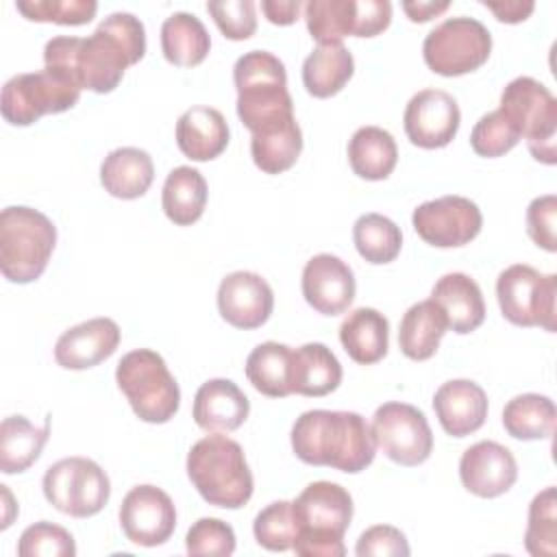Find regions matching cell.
<instances>
[{"mask_svg":"<svg viewBox=\"0 0 557 557\" xmlns=\"http://www.w3.org/2000/svg\"><path fill=\"white\" fill-rule=\"evenodd\" d=\"M146 54V30L139 17L126 11L107 15L89 37H52L44 46V67L70 78L76 87L109 94L126 67Z\"/></svg>","mask_w":557,"mask_h":557,"instance_id":"1","label":"cell"},{"mask_svg":"<svg viewBox=\"0 0 557 557\" xmlns=\"http://www.w3.org/2000/svg\"><path fill=\"white\" fill-rule=\"evenodd\" d=\"M289 437L300 461L348 474L366 470L376 455L370 424L357 411H305L296 418Z\"/></svg>","mask_w":557,"mask_h":557,"instance_id":"2","label":"cell"},{"mask_svg":"<svg viewBox=\"0 0 557 557\" xmlns=\"http://www.w3.org/2000/svg\"><path fill=\"white\" fill-rule=\"evenodd\" d=\"M237 89V115L252 133H270L294 117V102L287 91V72L278 57L268 50H250L233 65Z\"/></svg>","mask_w":557,"mask_h":557,"instance_id":"3","label":"cell"},{"mask_svg":"<svg viewBox=\"0 0 557 557\" xmlns=\"http://www.w3.org/2000/svg\"><path fill=\"white\" fill-rule=\"evenodd\" d=\"M187 476L198 494L215 507L239 509L255 490L244 448L220 433L198 440L187 453Z\"/></svg>","mask_w":557,"mask_h":557,"instance_id":"4","label":"cell"},{"mask_svg":"<svg viewBox=\"0 0 557 557\" xmlns=\"http://www.w3.org/2000/svg\"><path fill=\"white\" fill-rule=\"evenodd\" d=\"M298 520L294 553L302 557H344V533L352 520V498L331 481L309 483L292 500Z\"/></svg>","mask_w":557,"mask_h":557,"instance_id":"5","label":"cell"},{"mask_svg":"<svg viewBox=\"0 0 557 557\" xmlns=\"http://www.w3.org/2000/svg\"><path fill=\"white\" fill-rule=\"evenodd\" d=\"M57 226L30 207H7L0 213V270L11 283H33L50 261Z\"/></svg>","mask_w":557,"mask_h":557,"instance_id":"6","label":"cell"},{"mask_svg":"<svg viewBox=\"0 0 557 557\" xmlns=\"http://www.w3.org/2000/svg\"><path fill=\"white\" fill-rule=\"evenodd\" d=\"M115 383L144 422L163 424L178 411V383L168 370L165 359L150 348L126 352L115 368Z\"/></svg>","mask_w":557,"mask_h":557,"instance_id":"7","label":"cell"},{"mask_svg":"<svg viewBox=\"0 0 557 557\" xmlns=\"http://www.w3.org/2000/svg\"><path fill=\"white\" fill-rule=\"evenodd\" d=\"M498 111L520 137H527L533 159L546 165L557 161V100L544 83L531 76L509 81L500 94Z\"/></svg>","mask_w":557,"mask_h":557,"instance_id":"8","label":"cell"},{"mask_svg":"<svg viewBox=\"0 0 557 557\" xmlns=\"http://www.w3.org/2000/svg\"><path fill=\"white\" fill-rule=\"evenodd\" d=\"M81 98L76 87L63 74L44 67L41 72L11 76L0 96L2 117L13 126H30L41 115L63 113Z\"/></svg>","mask_w":557,"mask_h":557,"instance_id":"9","label":"cell"},{"mask_svg":"<svg viewBox=\"0 0 557 557\" xmlns=\"http://www.w3.org/2000/svg\"><path fill=\"white\" fill-rule=\"evenodd\" d=\"M41 487L46 500L72 518L100 513L111 496L107 472L89 457L59 459L46 470Z\"/></svg>","mask_w":557,"mask_h":557,"instance_id":"10","label":"cell"},{"mask_svg":"<svg viewBox=\"0 0 557 557\" xmlns=\"http://www.w3.org/2000/svg\"><path fill=\"white\" fill-rule=\"evenodd\" d=\"M492 52V35L474 17L459 15L437 24L422 44V57L440 76H461L479 70Z\"/></svg>","mask_w":557,"mask_h":557,"instance_id":"11","label":"cell"},{"mask_svg":"<svg viewBox=\"0 0 557 557\" xmlns=\"http://www.w3.org/2000/svg\"><path fill=\"white\" fill-rule=\"evenodd\" d=\"M496 298L503 318L511 324L555 331V274H542L527 263H513L496 278Z\"/></svg>","mask_w":557,"mask_h":557,"instance_id":"12","label":"cell"},{"mask_svg":"<svg viewBox=\"0 0 557 557\" xmlns=\"http://www.w3.org/2000/svg\"><path fill=\"white\" fill-rule=\"evenodd\" d=\"M370 431L376 448L398 466H420L431 457L433 433L429 420L409 403L389 400L376 407Z\"/></svg>","mask_w":557,"mask_h":557,"instance_id":"13","label":"cell"},{"mask_svg":"<svg viewBox=\"0 0 557 557\" xmlns=\"http://www.w3.org/2000/svg\"><path fill=\"white\" fill-rule=\"evenodd\" d=\"M413 231L435 248H459L470 244L483 226L476 202L466 196H442L413 209Z\"/></svg>","mask_w":557,"mask_h":557,"instance_id":"14","label":"cell"},{"mask_svg":"<svg viewBox=\"0 0 557 557\" xmlns=\"http://www.w3.org/2000/svg\"><path fill=\"white\" fill-rule=\"evenodd\" d=\"M124 535L139 546H161L176 529V507L157 485H135L120 505Z\"/></svg>","mask_w":557,"mask_h":557,"instance_id":"15","label":"cell"},{"mask_svg":"<svg viewBox=\"0 0 557 557\" xmlns=\"http://www.w3.org/2000/svg\"><path fill=\"white\" fill-rule=\"evenodd\" d=\"M461 113L457 100L444 89H422L413 94L403 113L409 141L424 150L444 148L459 131Z\"/></svg>","mask_w":557,"mask_h":557,"instance_id":"16","label":"cell"},{"mask_svg":"<svg viewBox=\"0 0 557 557\" xmlns=\"http://www.w3.org/2000/svg\"><path fill=\"white\" fill-rule=\"evenodd\" d=\"M302 296L322 315H339L355 300V274L346 261L331 252L311 257L302 268Z\"/></svg>","mask_w":557,"mask_h":557,"instance_id":"17","label":"cell"},{"mask_svg":"<svg viewBox=\"0 0 557 557\" xmlns=\"http://www.w3.org/2000/svg\"><path fill=\"white\" fill-rule=\"evenodd\" d=\"M274 309V294L268 281L248 270L226 274L218 287V311L235 329H259Z\"/></svg>","mask_w":557,"mask_h":557,"instance_id":"18","label":"cell"},{"mask_svg":"<svg viewBox=\"0 0 557 557\" xmlns=\"http://www.w3.org/2000/svg\"><path fill=\"white\" fill-rule=\"evenodd\" d=\"M461 485L479 498H496L505 494L518 479L513 453L492 440H481L463 450L459 459Z\"/></svg>","mask_w":557,"mask_h":557,"instance_id":"19","label":"cell"},{"mask_svg":"<svg viewBox=\"0 0 557 557\" xmlns=\"http://www.w3.org/2000/svg\"><path fill=\"white\" fill-rule=\"evenodd\" d=\"M120 344V326L111 318L85 320L54 344V359L65 370H87L109 359Z\"/></svg>","mask_w":557,"mask_h":557,"instance_id":"20","label":"cell"},{"mask_svg":"<svg viewBox=\"0 0 557 557\" xmlns=\"http://www.w3.org/2000/svg\"><path fill=\"white\" fill-rule=\"evenodd\" d=\"M433 409L448 435L466 437L483 426L487 418V394L470 379H453L437 387Z\"/></svg>","mask_w":557,"mask_h":557,"instance_id":"21","label":"cell"},{"mask_svg":"<svg viewBox=\"0 0 557 557\" xmlns=\"http://www.w3.org/2000/svg\"><path fill=\"white\" fill-rule=\"evenodd\" d=\"M250 413V400L231 379H209L194 396V422L209 433L239 429Z\"/></svg>","mask_w":557,"mask_h":557,"instance_id":"22","label":"cell"},{"mask_svg":"<svg viewBox=\"0 0 557 557\" xmlns=\"http://www.w3.org/2000/svg\"><path fill=\"white\" fill-rule=\"evenodd\" d=\"M431 300L444 311L448 329L459 335L476 331L485 320V302L479 283L463 272H448L431 289Z\"/></svg>","mask_w":557,"mask_h":557,"instance_id":"23","label":"cell"},{"mask_svg":"<svg viewBox=\"0 0 557 557\" xmlns=\"http://www.w3.org/2000/svg\"><path fill=\"white\" fill-rule=\"evenodd\" d=\"M176 146L191 161H211L228 146V124L213 107H191L176 122Z\"/></svg>","mask_w":557,"mask_h":557,"instance_id":"24","label":"cell"},{"mask_svg":"<svg viewBox=\"0 0 557 557\" xmlns=\"http://www.w3.org/2000/svg\"><path fill=\"white\" fill-rule=\"evenodd\" d=\"M154 178L152 157L135 146L111 150L100 165V183L113 198H141Z\"/></svg>","mask_w":557,"mask_h":557,"instance_id":"25","label":"cell"},{"mask_svg":"<svg viewBox=\"0 0 557 557\" xmlns=\"http://www.w3.org/2000/svg\"><path fill=\"white\" fill-rule=\"evenodd\" d=\"M339 342L352 361L372 366L387 355L389 322L372 307L352 309L339 324Z\"/></svg>","mask_w":557,"mask_h":557,"instance_id":"26","label":"cell"},{"mask_svg":"<svg viewBox=\"0 0 557 557\" xmlns=\"http://www.w3.org/2000/svg\"><path fill=\"white\" fill-rule=\"evenodd\" d=\"M342 383V363L333 350L320 342L292 348V394L326 396Z\"/></svg>","mask_w":557,"mask_h":557,"instance_id":"27","label":"cell"},{"mask_svg":"<svg viewBox=\"0 0 557 557\" xmlns=\"http://www.w3.org/2000/svg\"><path fill=\"white\" fill-rule=\"evenodd\" d=\"M448 329L444 311L429 298L411 305L398 326L400 352L411 361L431 359Z\"/></svg>","mask_w":557,"mask_h":557,"instance_id":"28","label":"cell"},{"mask_svg":"<svg viewBox=\"0 0 557 557\" xmlns=\"http://www.w3.org/2000/svg\"><path fill=\"white\" fill-rule=\"evenodd\" d=\"M50 435V420L35 426L26 416H9L0 424V470L17 474L28 470L41 455Z\"/></svg>","mask_w":557,"mask_h":557,"instance_id":"29","label":"cell"},{"mask_svg":"<svg viewBox=\"0 0 557 557\" xmlns=\"http://www.w3.org/2000/svg\"><path fill=\"white\" fill-rule=\"evenodd\" d=\"M398 161V146L389 131L381 126H361L348 141V163L359 178L383 181Z\"/></svg>","mask_w":557,"mask_h":557,"instance_id":"30","label":"cell"},{"mask_svg":"<svg viewBox=\"0 0 557 557\" xmlns=\"http://www.w3.org/2000/svg\"><path fill=\"white\" fill-rule=\"evenodd\" d=\"M211 37L205 24L187 11H176L161 24V50L168 63L194 67L209 54Z\"/></svg>","mask_w":557,"mask_h":557,"instance_id":"31","label":"cell"},{"mask_svg":"<svg viewBox=\"0 0 557 557\" xmlns=\"http://www.w3.org/2000/svg\"><path fill=\"white\" fill-rule=\"evenodd\" d=\"M207 194L205 176L191 165H178L165 176L163 183V213L176 226H189L200 220L207 205Z\"/></svg>","mask_w":557,"mask_h":557,"instance_id":"32","label":"cell"},{"mask_svg":"<svg viewBox=\"0 0 557 557\" xmlns=\"http://www.w3.org/2000/svg\"><path fill=\"white\" fill-rule=\"evenodd\" d=\"M355 59L344 44L318 46L302 63V85L313 98H331L350 81Z\"/></svg>","mask_w":557,"mask_h":557,"instance_id":"33","label":"cell"},{"mask_svg":"<svg viewBox=\"0 0 557 557\" xmlns=\"http://www.w3.org/2000/svg\"><path fill=\"white\" fill-rule=\"evenodd\" d=\"M246 376L252 387L270 398L292 394V348L278 342H263L246 357Z\"/></svg>","mask_w":557,"mask_h":557,"instance_id":"34","label":"cell"},{"mask_svg":"<svg viewBox=\"0 0 557 557\" xmlns=\"http://www.w3.org/2000/svg\"><path fill=\"white\" fill-rule=\"evenodd\" d=\"M557 409L548 396L518 394L503 409V426L516 440H544L555 431Z\"/></svg>","mask_w":557,"mask_h":557,"instance_id":"35","label":"cell"},{"mask_svg":"<svg viewBox=\"0 0 557 557\" xmlns=\"http://www.w3.org/2000/svg\"><path fill=\"white\" fill-rule=\"evenodd\" d=\"M305 22L318 46L342 44L346 35L359 37V0H309Z\"/></svg>","mask_w":557,"mask_h":557,"instance_id":"36","label":"cell"},{"mask_svg":"<svg viewBox=\"0 0 557 557\" xmlns=\"http://www.w3.org/2000/svg\"><path fill=\"white\" fill-rule=\"evenodd\" d=\"M352 242L357 252L368 263L383 265L398 257L403 246V233L387 215L363 213L352 226Z\"/></svg>","mask_w":557,"mask_h":557,"instance_id":"37","label":"cell"},{"mask_svg":"<svg viewBox=\"0 0 557 557\" xmlns=\"http://www.w3.org/2000/svg\"><path fill=\"white\" fill-rule=\"evenodd\" d=\"M302 150V131L296 120L289 124L270 131L252 135L250 139V154L255 165L265 174H281L289 170Z\"/></svg>","mask_w":557,"mask_h":557,"instance_id":"38","label":"cell"},{"mask_svg":"<svg viewBox=\"0 0 557 557\" xmlns=\"http://www.w3.org/2000/svg\"><path fill=\"white\" fill-rule=\"evenodd\" d=\"M524 548L533 557H555L557 553V492L546 487L529 505Z\"/></svg>","mask_w":557,"mask_h":557,"instance_id":"39","label":"cell"},{"mask_svg":"<svg viewBox=\"0 0 557 557\" xmlns=\"http://www.w3.org/2000/svg\"><path fill=\"white\" fill-rule=\"evenodd\" d=\"M252 533L259 546L265 550L283 553L292 550L298 537V520L289 500H274L265 505L252 522Z\"/></svg>","mask_w":557,"mask_h":557,"instance_id":"40","label":"cell"},{"mask_svg":"<svg viewBox=\"0 0 557 557\" xmlns=\"http://www.w3.org/2000/svg\"><path fill=\"white\" fill-rule=\"evenodd\" d=\"M15 9L30 22H54L63 26L89 24L98 11L96 0H17Z\"/></svg>","mask_w":557,"mask_h":557,"instance_id":"41","label":"cell"},{"mask_svg":"<svg viewBox=\"0 0 557 557\" xmlns=\"http://www.w3.org/2000/svg\"><path fill=\"white\" fill-rule=\"evenodd\" d=\"M20 557H74L76 544L67 529L39 520L26 527L17 542Z\"/></svg>","mask_w":557,"mask_h":557,"instance_id":"42","label":"cell"},{"mask_svg":"<svg viewBox=\"0 0 557 557\" xmlns=\"http://www.w3.org/2000/svg\"><path fill=\"white\" fill-rule=\"evenodd\" d=\"M520 139L522 137L518 135V131L505 120V115L498 109L481 115L470 133L472 150L479 157H487V159L503 157L505 152L516 148Z\"/></svg>","mask_w":557,"mask_h":557,"instance_id":"43","label":"cell"},{"mask_svg":"<svg viewBox=\"0 0 557 557\" xmlns=\"http://www.w3.org/2000/svg\"><path fill=\"white\" fill-rule=\"evenodd\" d=\"M185 548L189 555L228 557L235 553V531L220 518H200L189 527Z\"/></svg>","mask_w":557,"mask_h":557,"instance_id":"44","label":"cell"},{"mask_svg":"<svg viewBox=\"0 0 557 557\" xmlns=\"http://www.w3.org/2000/svg\"><path fill=\"white\" fill-rule=\"evenodd\" d=\"M207 11L226 39L242 41L257 30V4L252 0H215L207 2Z\"/></svg>","mask_w":557,"mask_h":557,"instance_id":"45","label":"cell"},{"mask_svg":"<svg viewBox=\"0 0 557 557\" xmlns=\"http://www.w3.org/2000/svg\"><path fill=\"white\" fill-rule=\"evenodd\" d=\"M557 196L544 194L529 202L527 207V233L546 252L557 250Z\"/></svg>","mask_w":557,"mask_h":557,"instance_id":"46","label":"cell"},{"mask_svg":"<svg viewBox=\"0 0 557 557\" xmlns=\"http://www.w3.org/2000/svg\"><path fill=\"white\" fill-rule=\"evenodd\" d=\"M411 553L400 529L389 524H374L366 529L355 546L357 557H407Z\"/></svg>","mask_w":557,"mask_h":557,"instance_id":"47","label":"cell"},{"mask_svg":"<svg viewBox=\"0 0 557 557\" xmlns=\"http://www.w3.org/2000/svg\"><path fill=\"white\" fill-rule=\"evenodd\" d=\"M481 4L487 11H492L498 22H505V24L524 22L535 9V2H531V0H500V2L481 0Z\"/></svg>","mask_w":557,"mask_h":557,"instance_id":"48","label":"cell"},{"mask_svg":"<svg viewBox=\"0 0 557 557\" xmlns=\"http://www.w3.org/2000/svg\"><path fill=\"white\" fill-rule=\"evenodd\" d=\"M300 2L298 0H263L261 11L268 17V22L278 24V26H289L298 20L300 13Z\"/></svg>","mask_w":557,"mask_h":557,"instance_id":"49","label":"cell"},{"mask_svg":"<svg viewBox=\"0 0 557 557\" xmlns=\"http://www.w3.org/2000/svg\"><path fill=\"white\" fill-rule=\"evenodd\" d=\"M450 7L448 0L433 2V0H416V2H403V11L411 22H429L431 17H437Z\"/></svg>","mask_w":557,"mask_h":557,"instance_id":"50","label":"cell"}]
</instances>
